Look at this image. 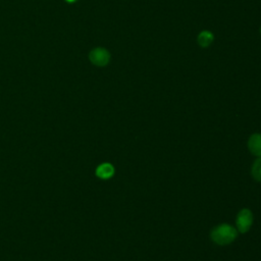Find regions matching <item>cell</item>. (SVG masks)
Wrapping results in <instances>:
<instances>
[{"mask_svg":"<svg viewBox=\"0 0 261 261\" xmlns=\"http://www.w3.org/2000/svg\"><path fill=\"white\" fill-rule=\"evenodd\" d=\"M114 173V167L110 163H102L96 169V175L100 178L107 179Z\"/></svg>","mask_w":261,"mask_h":261,"instance_id":"cell-5","label":"cell"},{"mask_svg":"<svg viewBox=\"0 0 261 261\" xmlns=\"http://www.w3.org/2000/svg\"><path fill=\"white\" fill-rule=\"evenodd\" d=\"M211 239L218 245H227L234 241L238 236L237 229L227 223L219 224L211 230Z\"/></svg>","mask_w":261,"mask_h":261,"instance_id":"cell-1","label":"cell"},{"mask_svg":"<svg viewBox=\"0 0 261 261\" xmlns=\"http://www.w3.org/2000/svg\"><path fill=\"white\" fill-rule=\"evenodd\" d=\"M248 147L252 154L261 157V135L253 134L248 141Z\"/></svg>","mask_w":261,"mask_h":261,"instance_id":"cell-4","label":"cell"},{"mask_svg":"<svg viewBox=\"0 0 261 261\" xmlns=\"http://www.w3.org/2000/svg\"><path fill=\"white\" fill-rule=\"evenodd\" d=\"M253 222V215L249 209H243L239 212L237 217V227L240 232L245 233L249 230Z\"/></svg>","mask_w":261,"mask_h":261,"instance_id":"cell-3","label":"cell"},{"mask_svg":"<svg viewBox=\"0 0 261 261\" xmlns=\"http://www.w3.org/2000/svg\"><path fill=\"white\" fill-rule=\"evenodd\" d=\"M252 175L257 181L261 182V157L254 162L252 166Z\"/></svg>","mask_w":261,"mask_h":261,"instance_id":"cell-7","label":"cell"},{"mask_svg":"<svg viewBox=\"0 0 261 261\" xmlns=\"http://www.w3.org/2000/svg\"><path fill=\"white\" fill-rule=\"evenodd\" d=\"M89 59L97 66H105L110 60V54L104 48H95L90 52Z\"/></svg>","mask_w":261,"mask_h":261,"instance_id":"cell-2","label":"cell"},{"mask_svg":"<svg viewBox=\"0 0 261 261\" xmlns=\"http://www.w3.org/2000/svg\"><path fill=\"white\" fill-rule=\"evenodd\" d=\"M66 1H67V2H74L75 0H66Z\"/></svg>","mask_w":261,"mask_h":261,"instance_id":"cell-8","label":"cell"},{"mask_svg":"<svg viewBox=\"0 0 261 261\" xmlns=\"http://www.w3.org/2000/svg\"><path fill=\"white\" fill-rule=\"evenodd\" d=\"M213 34L209 31H203L198 36V43L201 47H208L213 42Z\"/></svg>","mask_w":261,"mask_h":261,"instance_id":"cell-6","label":"cell"}]
</instances>
